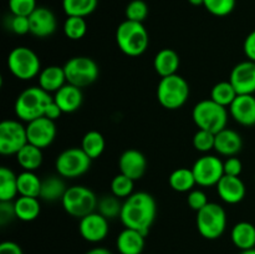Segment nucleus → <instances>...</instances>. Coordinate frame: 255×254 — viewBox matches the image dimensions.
<instances>
[{"label":"nucleus","mask_w":255,"mask_h":254,"mask_svg":"<svg viewBox=\"0 0 255 254\" xmlns=\"http://www.w3.org/2000/svg\"><path fill=\"white\" fill-rule=\"evenodd\" d=\"M7 67L16 79L29 81L39 76L41 71V62L31 49L26 46H17L14 47L7 56Z\"/></svg>","instance_id":"6e6552de"},{"label":"nucleus","mask_w":255,"mask_h":254,"mask_svg":"<svg viewBox=\"0 0 255 254\" xmlns=\"http://www.w3.org/2000/svg\"><path fill=\"white\" fill-rule=\"evenodd\" d=\"M239 254H255V248L248 249V251H242Z\"/></svg>","instance_id":"603ef678"},{"label":"nucleus","mask_w":255,"mask_h":254,"mask_svg":"<svg viewBox=\"0 0 255 254\" xmlns=\"http://www.w3.org/2000/svg\"><path fill=\"white\" fill-rule=\"evenodd\" d=\"M27 142L39 148H47L56 137L55 121L42 116L40 119L29 122L26 126Z\"/></svg>","instance_id":"ddd939ff"},{"label":"nucleus","mask_w":255,"mask_h":254,"mask_svg":"<svg viewBox=\"0 0 255 254\" xmlns=\"http://www.w3.org/2000/svg\"><path fill=\"white\" fill-rule=\"evenodd\" d=\"M116 42L125 55L141 56L149 45V35L143 22L125 20L116 30Z\"/></svg>","instance_id":"f03ea898"},{"label":"nucleus","mask_w":255,"mask_h":254,"mask_svg":"<svg viewBox=\"0 0 255 254\" xmlns=\"http://www.w3.org/2000/svg\"><path fill=\"white\" fill-rule=\"evenodd\" d=\"M181 65L179 55L172 49H162L156 54L153 60V67L161 77L176 75Z\"/></svg>","instance_id":"b1692460"},{"label":"nucleus","mask_w":255,"mask_h":254,"mask_svg":"<svg viewBox=\"0 0 255 254\" xmlns=\"http://www.w3.org/2000/svg\"><path fill=\"white\" fill-rule=\"evenodd\" d=\"M242 171H243V164L238 157H228L224 161V174H227V176L239 177Z\"/></svg>","instance_id":"c03bdc74"},{"label":"nucleus","mask_w":255,"mask_h":254,"mask_svg":"<svg viewBox=\"0 0 255 254\" xmlns=\"http://www.w3.org/2000/svg\"><path fill=\"white\" fill-rule=\"evenodd\" d=\"M30 34L39 39L49 37L56 31L57 20L54 12L45 6H37L29 16Z\"/></svg>","instance_id":"dca6fc26"},{"label":"nucleus","mask_w":255,"mask_h":254,"mask_svg":"<svg viewBox=\"0 0 255 254\" xmlns=\"http://www.w3.org/2000/svg\"><path fill=\"white\" fill-rule=\"evenodd\" d=\"M14 209L16 218L22 222L35 221L41 212L39 198H34V197L20 196L19 198L15 199Z\"/></svg>","instance_id":"a878e982"},{"label":"nucleus","mask_w":255,"mask_h":254,"mask_svg":"<svg viewBox=\"0 0 255 254\" xmlns=\"http://www.w3.org/2000/svg\"><path fill=\"white\" fill-rule=\"evenodd\" d=\"M217 192L222 201L228 204H237L246 197V184L239 177L224 174L217 184Z\"/></svg>","instance_id":"6ab92c4d"},{"label":"nucleus","mask_w":255,"mask_h":254,"mask_svg":"<svg viewBox=\"0 0 255 254\" xmlns=\"http://www.w3.org/2000/svg\"><path fill=\"white\" fill-rule=\"evenodd\" d=\"M168 182L173 191L181 192V193L191 192L197 184L192 168H186V167L174 169L169 176Z\"/></svg>","instance_id":"c756f323"},{"label":"nucleus","mask_w":255,"mask_h":254,"mask_svg":"<svg viewBox=\"0 0 255 254\" xmlns=\"http://www.w3.org/2000/svg\"><path fill=\"white\" fill-rule=\"evenodd\" d=\"M10 30L16 35H25L27 32H30L29 16L11 15V19H10Z\"/></svg>","instance_id":"37998d69"},{"label":"nucleus","mask_w":255,"mask_h":254,"mask_svg":"<svg viewBox=\"0 0 255 254\" xmlns=\"http://www.w3.org/2000/svg\"><path fill=\"white\" fill-rule=\"evenodd\" d=\"M12 218H16L14 203H11V202H0V222H1V224L11 221Z\"/></svg>","instance_id":"a18cd8bd"},{"label":"nucleus","mask_w":255,"mask_h":254,"mask_svg":"<svg viewBox=\"0 0 255 254\" xmlns=\"http://www.w3.org/2000/svg\"><path fill=\"white\" fill-rule=\"evenodd\" d=\"M236 1L237 0H204L203 6L214 16L222 17L233 11Z\"/></svg>","instance_id":"4c0bfd02"},{"label":"nucleus","mask_w":255,"mask_h":254,"mask_svg":"<svg viewBox=\"0 0 255 254\" xmlns=\"http://www.w3.org/2000/svg\"><path fill=\"white\" fill-rule=\"evenodd\" d=\"M156 214L157 204L153 197L147 192H136L122 203L120 219L125 228L134 229L147 236Z\"/></svg>","instance_id":"f257e3e1"},{"label":"nucleus","mask_w":255,"mask_h":254,"mask_svg":"<svg viewBox=\"0 0 255 254\" xmlns=\"http://www.w3.org/2000/svg\"><path fill=\"white\" fill-rule=\"evenodd\" d=\"M66 191V184H65L62 177L49 176L45 179H42L40 198L46 202L61 201Z\"/></svg>","instance_id":"cd10ccee"},{"label":"nucleus","mask_w":255,"mask_h":254,"mask_svg":"<svg viewBox=\"0 0 255 254\" xmlns=\"http://www.w3.org/2000/svg\"><path fill=\"white\" fill-rule=\"evenodd\" d=\"M52 99L59 105L64 114H72L81 107L82 101H84V95H82L80 87L66 84L59 91L55 92Z\"/></svg>","instance_id":"aec40b11"},{"label":"nucleus","mask_w":255,"mask_h":254,"mask_svg":"<svg viewBox=\"0 0 255 254\" xmlns=\"http://www.w3.org/2000/svg\"><path fill=\"white\" fill-rule=\"evenodd\" d=\"M243 139L241 134L231 128H224L216 133V143L214 149L222 156L233 157L242 151Z\"/></svg>","instance_id":"412c9836"},{"label":"nucleus","mask_w":255,"mask_h":254,"mask_svg":"<svg viewBox=\"0 0 255 254\" xmlns=\"http://www.w3.org/2000/svg\"><path fill=\"white\" fill-rule=\"evenodd\" d=\"M16 161L24 171H36L42 164V149L31 143H26L16 154Z\"/></svg>","instance_id":"bb28decb"},{"label":"nucleus","mask_w":255,"mask_h":254,"mask_svg":"<svg viewBox=\"0 0 255 254\" xmlns=\"http://www.w3.org/2000/svg\"><path fill=\"white\" fill-rule=\"evenodd\" d=\"M36 7V0H9V9L11 15L30 16Z\"/></svg>","instance_id":"a19ab883"},{"label":"nucleus","mask_w":255,"mask_h":254,"mask_svg":"<svg viewBox=\"0 0 255 254\" xmlns=\"http://www.w3.org/2000/svg\"><path fill=\"white\" fill-rule=\"evenodd\" d=\"M189 4L194 5V6H201V5H204V0H188Z\"/></svg>","instance_id":"3c124183"},{"label":"nucleus","mask_w":255,"mask_h":254,"mask_svg":"<svg viewBox=\"0 0 255 254\" xmlns=\"http://www.w3.org/2000/svg\"><path fill=\"white\" fill-rule=\"evenodd\" d=\"M125 15H126L127 20L143 22L148 16V5L143 0H132L127 4Z\"/></svg>","instance_id":"58836bf2"},{"label":"nucleus","mask_w":255,"mask_h":254,"mask_svg":"<svg viewBox=\"0 0 255 254\" xmlns=\"http://www.w3.org/2000/svg\"><path fill=\"white\" fill-rule=\"evenodd\" d=\"M52 101L49 92L40 86H32L24 90L17 96L14 105V111L17 119L25 122H31L45 115L47 105Z\"/></svg>","instance_id":"7ed1b4c3"},{"label":"nucleus","mask_w":255,"mask_h":254,"mask_svg":"<svg viewBox=\"0 0 255 254\" xmlns=\"http://www.w3.org/2000/svg\"><path fill=\"white\" fill-rule=\"evenodd\" d=\"M229 112L237 124L246 127L255 126L254 95H238L229 106Z\"/></svg>","instance_id":"a211bd4d"},{"label":"nucleus","mask_w":255,"mask_h":254,"mask_svg":"<svg viewBox=\"0 0 255 254\" xmlns=\"http://www.w3.org/2000/svg\"><path fill=\"white\" fill-rule=\"evenodd\" d=\"M85 254H112L111 251H109L107 248H104V247H95V248L87 251Z\"/></svg>","instance_id":"8fccbe9b"},{"label":"nucleus","mask_w":255,"mask_h":254,"mask_svg":"<svg viewBox=\"0 0 255 254\" xmlns=\"http://www.w3.org/2000/svg\"><path fill=\"white\" fill-rule=\"evenodd\" d=\"M41 182L34 172L24 171L17 174V191L22 197H34L39 198L41 192Z\"/></svg>","instance_id":"c85d7f7f"},{"label":"nucleus","mask_w":255,"mask_h":254,"mask_svg":"<svg viewBox=\"0 0 255 254\" xmlns=\"http://www.w3.org/2000/svg\"><path fill=\"white\" fill-rule=\"evenodd\" d=\"M0 254H24V252L15 242L5 241L0 244Z\"/></svg>","instance_id":"de8ad7c7"},{"label":"nucleus","mask_w":255,"mask_h":254,"mask_svg":"<svg viewBox=\"0 0 255 254\" xmlns=\"http://www.w3.org/2000/svg\"><path fill=\"white\" fill-rule=\"evenodd\" d=\"M39 86L46 92H56L67 84L64 66L51 65L42 69L39 74Z\"/></svg>","instance_id":"5701e85b"},{"label":"nucleus","mask_w":255,"mask_h":254,"mask_svg":"<svg viewBox=\"0 0 255 254\" xmlns=\"http://www.w3.org/2000/svg\"><path fill=\"white\" fill-rule=\"evenodd\" d=\"M91 161L81 147H70L57 156L55 168L62 178H77L89 171Z\"/></svg>","instance_id":"9d476101"},{"label":"nucleus","mask_w":255,"mask_h":254,"mask_svg":"<svg viewBox=\"0 0 255 254\" xmlns=\"http://www.w3.org/2000/svg\"><path fill=\"white\" fill-rule=\"evenodd\" d=\"M97 211L100 214L107 219H115L120 217L122 211V203L120 202L119 197L114 194H107L104 196L97 203Z\"/></svg>","instance_id":"c9c22d12"},{"label":"nucleus","mask_w":255,"mask_h":254,"mask_svg":"<svg viewBox=\"0 0 255 254\" xmlns=\"http://www.w3.org/2000/svg\"><path fill=\"white\" fill-rule=\"evenodd\" d=\"M99 0H62V9L67 16H89L96 10Z\"/></svg>","instance_id":"473e14b6"},{"label":"nucleus","mask_w":255,"mask_h":254,"mask_svg":"<svg viewBox=\"0 0 255 254\" xmlns=\"http://www.w3.org/2000/svg\"><path fill=\"white\" fill-rule=\"evenodd\" d=\"M19 194L17 176L7 167L0 168V202H11Z\"/></svg>","instance_id":"7c9ffc66"},{"label":"nucleus","mask_w":255,"mask_h":254,"mask_svg":"<svg viewBox=\"0 0 255 254\" xmlns=\"http://www.w3.org/2000/svg\"><path fill=\"white\" fill-rule=\"evenodd\" d=\"M187 202H188V206L196 212H199L209 203L207 194L201 189H192L187 197Z\"/></svg>","instance_id":"79ce46f5"},{"label":"nucleus","mask_w":255,"mask_h":254,"mask_svg":"<svg viewBox=\"0 0 255 254\" xmlns=\"http://www.w3.org/2000/svg\"><path fill=\"white\" fill-rule=\"evenodd\" d=\"M62 114H64V112L61 111V109L59 107V105H57L56 102L54 101V99H52V101L47 105L46 110H45L44 116L47 117V119L52 120V121H55V120L59 119Z\"/></svg>","instance_id":"09e8293b"},{"label":"nucleus","mask_w":255,"mask_h":254,"mask_svg":"<svg viewBox=\"0 0 255 254\" xmlns=\"http://www.w3.org/2000/svg\"><path fill=\"white\" fill-rule=\"evenodd\" d=\"M144 234L131 228H125L117 236L116 248L120 254H142L144 249Z\"/></svg>","instance_id":"4be33fe9"},{"label":"nucleus","mask_w":255,"mask_h":254,"mask_svg":"<svg viewBox=\"0 0 255 254\" xmlns=\"http://www.w3.org/2000/svg\"><path fill=\"white\" fill-rule=\"evenodd\" d=\"M65 212L75 218H84L97 209L96 194L85 186H72L67 188L61 199Z\"/></svg>","instance_id":"423d86ee"},{"label":"nucleus","mask_w":255,"mask_h":254,"mask_svg":"<svg viewBox=\"0 0 255 254\" xmlns=\"http://www.w3.org/2000/svg\"><path fill=\"white\" fill-rule=\"evenodd\" d=\"M192 171L197 184L202 187L217 186L224 176V162L219 157L206 154L194 162Z\"/></svg>","instance_id":"f8f14e48"},{"label":"nucleus","mask_w":255,"mask_h":254,"mask_svg":"<svg viewBox=\"0 0 255 254\" xmlns=\"http://www.w3.org/2000/svg\"><path fill=\"white\" fill-rule=\"evenodd\" d=\"M67 84L84 89L94 84L100 75V67L89 56H75L64 65Z\"/></svg>","instance_id":"1a4fd4ad"},{"label":"nucleus","mask_w":255,"mask_h":254,"mask_svg":"<svg viewBox=\"0 0 255 254\" xmlns=\"http://www.w3.org/2000/svg\"><path fill=\"white\" fill-rule=\"evenodd\" d=\"M110 231L109 219L99 212H94L80 219L79 232L82 238L90 243H100L107 237Z\"/></svg>","instance_id":"4468645a"},{"label":"nucleus","mask_w":255,"mask_h":254,"mask_svg":"<svg viewBox=\"0 0 255 254\" xmlns=\"http://www.w3.org/2000/svg\"><path fill=\"white\" fill-rule=\"evenodd\" d=\"M105 147H106V142L101 132L94 129V131H89L82 137L81 148L91 159L99 158L104 153Z\"/></svg>","instance_id":"2f4dec72"},{"label":"nucleus","mask_w":255,"mask_h":254,"mask_svg":"<svg viewBox=\"0 0 255 254\" xmlns=\"http://www.w3.org/2000/svg\"><path fill=\"white\" fill-rule=\"evenodd\" d=\"M192 117L198 129L218 133L228 124V110L212 99L202 100L193 107Z\"/></svg>","instance_id":"20e7f679"},{"label":"nucleus","mask_w":255,"mask_h":254,"mask_svg":"<svg viewBox=\"0 0 255 254\" xmlns=\"http://www.w3.org/2000/svg\"><path fill=\"white\" fill-rule=\"evenodd\" d=\"M119 168L120 173L125 174L133 181H137L146 173L147 159L138 149H127L120 156Z\"/></svg>","instance_id":"f3484780"},{"label":"nucleus","mask_w":255,"mask_h":254,"mask_svg":"<svg viewBox=\"0 0 255 254\" xmlns=\"http://www.w3.org/2000/svg\"><path fill=\"white\" fill-rule=\"evenodd\" d=\"M197 229L203 238L214 241L221 238L227 228V213L218 203L209 202L204 208L197 212Z\"/></svg>","instance_id":"0eeeda50"},{"label":"nucleus","mask_w":255,"mask_h":254,"mask_svg":"<svg viewBox=\"0 0 255 254\" xmlns=\"http://www.w3.org/2000/svg\"><path fill=\"white\" fill-rule=\"evenodd\" d=\"M254 181H255V174H254Z\"/></svg>","instance_id":"864d4df0"},{"label":"nucleus","mask_w":255,"mask_h":254,"mask_svg":"<svg viewBox=\"0 0 255 254\" xmlns=\"http://www.w3.org/2000/svg\"><path fill=\"white\" fill-rule=\"evenodd\" d=\"M27 142L26 127L15 120H4L0 124V153L16 154Z\"/></svg>","instance_id":"9b49d317"},{"label":"nucleus","mask_w":255,"mask_h":254,"mask_svg":"<svg viewBox=\"0 0 255 254\" xmlns=\"http://www.w3.org/2000/svg\"><path fill=\"white\" fill-rule=\"evenodd\" d=\"M216 143V133L206 131V129H198L193 137V147L199 152H209L214 149Z\"/></svg>","instance_id":"ea45409f"},{"label":"nucleus","mask_w":255,"mask_h":254,"mask_svg":"<svg viewBox=\"0 0 255 254\" xmlns=\"http://www.w3.org/2000/svg\"><path fill=\"white\" fill-rule=\"evenodd\" d=\"M229 81L233 85L238 95L255 94V62L247 60L237 64L229 76Z\"/></svg>","instance_id":"2eb2a0df"},{"label":"nucleus","mask_w":255,"mask_h":254,"mask_svg":"<svg viewBox=\"0 0 255 254\" xmlns=\"http://www.w3.org/2000/svg\"><path fill=\"white\" fill-rule=\"evenodd\" d=\"M191 90L188 82L181 75L161 77L157 86V100L167 110H178L188 100Z\"/></svg>","instance_id":"39448f33"},{"label":"nucleus","mask_w":255,"mask_h":254,"mask_svg":"<svg viewBox=\"0 0 255 254\" xmlns=\"http://www.w3.org/2000/svg\"><path fill=\"white\" fill-rule=\"evenodd\" d=\"M133 179L119 173L111 181V193L119 198H128L133 193Z\"/></svg>","instance_id":"e433bc0d"},{"label":"nucleus","mask_w":255,"mask_h":254,"mask_svg":"<svg viewBox=\"0 0 255 254\" xmlns=\"http://www.w3.org/2000/svg\"><path fill=\"white\" fill-rule=\"evenodd\" d=\"M237 96H238V94H237L236 89L231 84V81L218 82V84L214 85L211 91V99L224 107L231 106Z\"/></svg>","instance_id":"72a5a7b5"},{"label":"nucleus","mask_w":255,"mask_h":254,"mask_svg":"<svg viewBox=\"0 0 255 254\" xmlns=\"http://www.w3.org/2000/svg\"><path fill=\"white\" fill-rule=\"evenodd\" d=\"M87 32V24L85 17L67 16L64 22V34L70 40H81Z\"/></svg>","instance_id":"f704fd0d"},{"label":"nucleus","mask_w":255,"mask_h":254,"mask_svg":"<svg viewBox=\"0 0 255 254\" xmlns=\"http://www.w3.org/2000/svg\"><path fill=\"white\" fill-rule=\"evenodd\" d=\"M231 238L241 252L255 248V226L249 222H239L232 228Z\"/></svg>","instance_id":"393cba45"},{"label":"nucleus","mask_w":255,"mask_h":254,"mask_svg":"<svg viewBox=\"0 0 255 254\" xmlns=\"http://www.w3.org/2000/svg\"><path fill=\"white\" fill-rule=\"evenodd\" d=\"M243 50L246 56L248 57V60L255 62V30H253V31L246 37V40H244Z\"/></svg>","instance_id":"49530a36"}]
</instances>
